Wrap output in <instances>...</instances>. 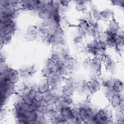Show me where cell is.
I'll use <instances>...</instances> for the list:
<instances>
[{"label": "cell", "mask_w": 124, "mask_h": 124, "mask_svg": "<svg viewBox=\"0 0 124 124\" xmlns=\"http://www.w3.org/2000/svg\"><path fill=\"white\" fill-rule=\"evenodd\" d=\"M0 36L5 35L12 36L16 31V23L14 20L7 17L0 16Z\"/></svg>", "instance_id": "6da1fadb"}, {"label": "cell", "mask_w": 124, "mask_h": 124, "mask_svg": "<svg viewBox=\"0 0 124 124\" xmlns=\"http://www.w3.org/2000/svg\"><path fill=\"white\" fill-rule=\"evenodd\" d=\"M112 111L108 109H100L95 113L92 123L107 124L113 118Z\"/></svg>", "instance_id": "7a4b0ae2"}, {"label": "cell", "mask_w": 124, "mask_h": 124, "mask_svg": "<svg viewBox=\"0 0 124 124\" xmlns=\"http://www.w3.org/2000/svg\"><path fill=\"white\" fill-rule=\"evenodd\" d=\"M102 60L100 58V56L94 57V58L90 60L89 68L93 74L95 78L98 77V75L100 72L101 69Z\"/></svg>", "instance_id": "3957f363"}, {"label": "cell", "mask_w": 124, "mask_h": 124, "mask_svg": "<svg viewBox=\"0 0 124 124\" xmlns=\"http://www.w3.org/2000/svg\"><path fill=\"white\" fill-rule=\"evenodd\" d=\"M59 112L60 114L68 123H71V121L75 118L72 108L71 107H64L61 108Z\"/></svg>", "instance_id": "277c9868"}, {"label": "cell", "mask_w": 124, "mask_h": 124, "mask_svg": "<svg viewBox=\"0 0 124 124\" xmlns=\"http://www.w3.org/2000/svg\"><path fill=\"white\" fill-rule=\"evenodd\" d=\"M86 86L89 93H94L99 90L100 83L95 78H94L86 82Z\"/></svg>", "instance_id": "5b68a950"}, {"label": "cell", "mask_w": 124, "mask_h": 124, "mask_svg": "<svg viewBox=\"0 0 124 124\" xmlns=\"http://www.w3.org/2000/svg\"><path fill=\"white\" fill-rule=\"evenodd\" d=\"M63 78H60L57 76H54L46 79V81L50 88H59L62 83V80Z\"/></svg>", "instance_id": "8992f818"}, {"label": "cell", "mask_w": 124, "mask_h": 124, "mask_svg": "<svg viewBox=\"0 0 124 124\" xmlns=\"http://www.w3.org/2000/svg\"><path fill=\"white\" fill-rule=\"evenodd\" d=\"M112 12L109 9L104 10L100 13V20L104 22L109 21L113 19Z\"/></svg>", "instance_id": "52a82bcc"}, {"label": "cell", "mask_w": 124, "mask_h": 124, "mask_svg": "<svg viewBox=\"0 0 124 124\" xmlns=\"http://www.w3.org/2000/svg\"><path fill=\"white\" fill-rule=\"evenodd\" d=\"M43 74L46 78L56 75V69L55 66L50 67H45L43 69Z\"/></svg>", "instance_id": "ba28073f"}, {"label": "cell", "mask_w": 124, "mask_h": 124, "mask_svg": "<svg viewBox=\"0 0 124 124\" xmlns=\"http://www.w3.org/2000/svg\"><path fill=\"white\" fill-rule=\"evenodd\" d=\"M89 1H75V7L77 11L79 12L86 11L87 9V5Z\"/></svg>", "instance_id": "9c48e42d"}, {"label": "cell", "mask_w": 124, "mask_h": 124, "mask_svg": "<svg viewBox=\"0 0 124 124\" xmlns=\"http://www.w3.org/2000/svg\"><path fill=\"white\" fill-rule=\"evenodd\" d=\"M106 69L107 70L111 73H113V72L115 70L116 65L115 62L112 61L110 58H109L106 60Z\"/></svg>", "instance_id": "30bf717a"}, {"label": "cell", "mask_w": 124, "mask_h": 124, "mask_svg": "<svg viewBox=\"0 0 124 124\" xmlns=\"http://www.w3.org/2000/svg\"><path fill=\"white\" fill-rule=\"evenodd\" d=\"M50 88L46 80L40 83L38 86V91L42 93H44L47 92L50 89Z\"/></svg>", "instance_id": "8fae6325"}, {"label": "cell", "mask_w": 124, "mask_h": 124, "mask_svg": "<svg viewBox=\"0 0 124 124\" xmlns=\"http://www.w3.org/2000/svg\"><path fill=\"white\" fill-rule=\"evenodd\" d=\"M50 59L54 62L55 63L62 61V58L60 52L56 50H54V51H53L51 55Z\"/></svg>", "instance_id": "7c38bea8"}, {"label": "cell", "mask_w": 124, "mask_h": 124, "mask_svg": "<svg viewBox=\"0 0 124 124\" xmlns=\"http://www.w3.org/2000/svg\"><path fill=\"white\" fill-rule=\"evenodd\" d=\"M83 41V37L81 35H78L74 38V43L77 45H81Z\"/></svg>", "instance_id": "4fadbf2b"}, {"label": "cell", "mask_w": 124, "mask_h": 124, "mask_svg": "<svg viewBox=\"0 0 124 124\" xmlns=\"http://www.w3.org/2000/svg\"><path fill=\"white\" fill-rule=\"evenodd\" d=\"M58 2L59 4L62 7L66 8L69 5L71 1L69 0H60V1H58Z\"/></svg>", "instance_id": "5bb4252c"}, {"label": "cell", "mask_w": 124, "mask_h": 124, "mask_svg": "<svg viewBox=\"0 0 124 124\" xmlns=\"http://www.w3.org/2000/svg\"><path fill=\"white\" fill-rule=\"evenodd\" d=\"M112 4L116 6H120L122 7H123L124 4V0H115V1H111Z\"/></svg>", "instance_id": "9a60e30c"}]
</instances>
